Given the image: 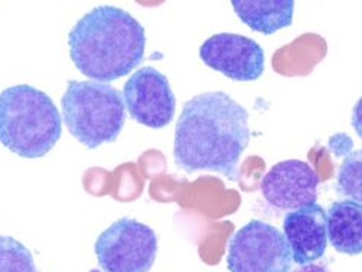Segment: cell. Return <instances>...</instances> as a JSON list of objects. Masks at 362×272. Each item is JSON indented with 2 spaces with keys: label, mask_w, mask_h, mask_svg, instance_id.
<instances>
[{
  "label": "cell",
  "mask_w": 362,
  "mask_h": 272,
  "mask_svg": "<svg viewBox=\"0 0 362 272\" xmlns=\"http://www.w3.org/2000/svg\"><path fill=\"white\" fill-rule=\"evenodd\" d=\"M294 272H328V269L321 264H309V265L300 266L299 269H296Z\"/></svg>",
  "instance_id": "9a60e30c"
},
{
  "label": "cell",
  "mask_w": 362,
  "mask_h": 272,
  "mask_svg": "<svg viewBox=\"0 0 362 272\" xmlns=\"http://www.w3.org/2000/svg\"><path fill=\"white\" fill-rule=\"evenodd\" d=\"M249 111L226 92H206L182 108L175 134L173 158L187 173L210 170L240 179L238 163L250 142Z\"/></svg>",
  "instance_id": "6da1fadb"
},
{
  "label": "cell",
  "mask_w": 362,
  "mask_h": 272,
  "mask_svg": "<svg viewBox=\"0 0 362 272\" xmlns=\"http://www.w3.org/2000/svg\"><path fill=\"white\" fill-rule=\"evenodd\" d=\"M61 107L70 134L90 150L116 141L126 122L122 92L93 80L69 82Z\"/></svg>",
  "instance_id": "277c9868"
},
{
  "label": "cell",
  "mask_w": 362,
  "mask_h": 272,
  "mask_svg": "<svg viewBox=\"0 0 362 272\" xmlns=\"http://www.w3.org/2000/svg\"><path fill=\"white\" fill-rule=\"evenodd\" d=\"M327 237L334 250L356 256L362 249V206L354 200L334 201L327 215Z\"/></svg>",
  "instance_id": "8fae6325"
},
{
  "label": "cell",
  "mask_w": 362,
  "mask_h": 272,
  "mask_svg": "<svg viewBox=\"0 0 362 272\" xmlns=\"http://www.w3.org/2000/svg\"><path fill=\"white\" fill-rule=\"evenodd\" d=\"M231 5L245 25L262 35H274L293 23V0H233Z\"/></svg>",
  "instance_id": "7c38bea8"
},
{
  "label": "cell",
  "mask_w": 362,
  "mask_h": 272,
  "mask_svg": "<svg viewBox=\"0 0 362 272\" xmlns=\"http://www.w3.org/2000/svg\"><path fill=\"white\" fill-rule=\"evenodd\" d=\"M0 272H37L31 252L8 235H0Z\"/></svg>",
  "instance_id": "4fadbf2b"
},
{
  "label": "cell",
  "mask_w": 362,
  "mask_h": 272,
  "mask_svg": "<svg viewBox=\"0 0 362 272\" xmlns=\"http://www.w3.org/2000/svg\"><path fill=\"white\" fill-rule=\"evenodd\" d=\"M283 230L293 262L303 266L322 258L328 237L327 213L321 204L315 201L288 212Z\"/></svg>",
  "instance_id": "30bf717a"
},
{
  "label": "cell",
  "mask_w": 362,
  "mask_h": 272,
  "mask_svg": "<svg viewBox=\"0 0 362 272\" xmlns=\"http://www.w3.org/2000/svg\"><path fill=\"white\" fill-rule=\"evenodd\" d=\"M145 30L117 6H96L81 17L69 35L76 69L93 82L108 83L134 71L144 61Z\"/></svg>",
  "instance_id": "7a4b0ae2"
},
{
  "label": "cell",
  "mask_w": 362,
  "mask_h": 272,
  "mask_svg": "<svg viewBox=\"0 0 362 272\" xmlns=\"http://www.w3.org/2000/svg\"><path fill=\"white\" fill-rule=\"evenodd\" d=\"M200 58L207 67L235 82H253L265 71V52L253 39L234 33L209 37L200 47Z\"/></svg>",
  "instance_id": "ba28073f"
},
{
  "label": "cell",
  "mask_w": 362,
  "mask_h": 272,
  "mask_svg": "<svg viewBox=\"0 0 362 272\" xmlns=\"http://www.w3.org/2000/svg\"><path fill=\"white\" fill-rule=\"evenodd\" d=\"M226 264L231 272H290L293 261L283 232L253 219L229 240Z\"/></svg>",
  "instance_id": "8992f818"
},
{
  "label": "cell",
  "mask_w": 362,
  "mask_h": 272,
  "mask_svg": "<svg viewBox=\"0 0 362 272\" xmlns=\"http://www.w3.org/2000/svg\"><path fill=\"white\" fill-rule=\"evenodd\" d=\"M320 176L302 160H286L276 163L260 182L265 200L278 211H296L315 203Z\"/></svg>",
  "instance_id": "9c48e42d"
},
{
  "label": "cell",
  "mask_w": 362,
  "mask_h": 272,
  "mask_svg": "<svg viewBox=\"0 0 362 272\" xmlns=\"http://www.w3.org/2000/svg\"><path fill=\"white\" fill-rule=\"evenodd\" d=\"M122 95L130 117L139 124L161 129L173 120L175 95L168 77L154 67H142L132 74Z\"/></svg>",
  "instance_id": "52a82bcc"
},
{
  "label": "cell",
  "mask_w": 362,
  "mask_h": 272,
  "mask_svg": "<svg viewBox=\"0 0 362 272\" xmlns=\"http://www.w3.org/2000/svg\"><path fill=\"white\" fill-rule=\"evenodd\" d=\"M158 238L151 227L122 218L95 243V254L104 272H148L157 258Z\"/></svg>",
  "instance_id": "5b68a950"
},
{
  "label": "cell",
  "mask_w": 362,
  "mask_h": 272,
  "mask_svg": "<svg viewBox=\"0 0 362 272\" xmlns=\"http://www.w3.org/2000/svg\"><path fill=\"white\" fill-rule=\"evenodd\" d=\"M361 151L348 153L346 158L343 160L341 166L337 172V182L336 189L337 193L349 197L356 203H361Z\"/></svg>",
  "instance_id": "5bb4252c"
},
{
  "label": "cell",
  "mask_w": 362,
  "mask_h": 272,
  "mask_svg": "<svg viewBox=\"0 0 362 272\" xmlns=\"http://www.w3.org/2000/svg\"><path fill=\"white\" fill-rule=\"evenodd\" d=\"M61 134L59 111L43 90L16 85L0 93V142L13 154L43 157L57 146Z\"/></svg>",
  "instance_id": "3957f363"
}]
</instances>
